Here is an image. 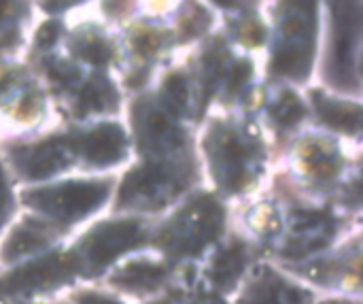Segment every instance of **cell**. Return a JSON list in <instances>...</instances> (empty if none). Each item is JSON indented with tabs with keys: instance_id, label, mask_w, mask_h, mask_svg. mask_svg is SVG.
<instances>
[{
	"instance_id": "obj_1",
	"label": "cell",
	"mask_w": 363,
	"mask_h": 304,
	"mask_svg": "<svg viewBox=\"0 0 363 304\" xmlns=\"http://www.w3.org/2000/svg\"><path fill=\"white\" fill-rule=\"evenodd\" d=\"M87 158L98 164H108L121 158L123 153V136L115 126H102L94 134H89L85 143Z\"/></svg>"
},
{
	"instance_id": "obj_2",
	"label": "cell",
	"mask_w": 363,
	"mask_h": 304,
	"mask_svg": "<svg viewBox=\"0 0 363 304\" xmlns=\"http://www.w3.org/2000/svg\"><path fill=\"white\" fill-rule=\"evenodd\" d=\"M323 117L328 124L336 126V128H345V130H355L359 124V109L351 107V104H334L328 102L321 109Z\"/></svg>"
},
{
	"instance_id": "obj_3",
	"label": "cell",
	"mask_w": 363,
	"mask_h": 304,
	"mask_svg": "<svg viewBox=\"0 0 363 304\" xmlns=\"http://www.w3.org/2000/svg\"><path fill=\"white\" fill-rule=\"evenodd\" d=\"M62 164H64V151L60 147H43L40 151H36L32 156L28 170L34 177H45Z\"/></svg>"
},
{
	"instance_id": "obj_4",
	"label": "cell",
	"mask_w": 363,
	"mask_h": 304,
	"mask_svg": "<svg viewBox=\"0 0 363 304\" xmlns=\"http://www.w3.org/2000/svg\"><path fill=\"white\" fill-rule=\"evenodd\" d=\"M277 115H279V121H283V124L296 121V119L302 115V104H300V100H298L296 96H285V98L279 102Z\"/></svg>"
},
{
	"instance_id": "obj_5",
	"label": "cell",
	"mask_w": 363,
	"mask_h": 304,
	"mask_svg": "<svg viewBox=\"0 0 363 304\" xmlns=\"http://www.w3.org/2000/svg\"><path fill=\"white\" fill-rule=\"evenodd\" d=\"M83 53H85V58H87V60H91V62H96V64L106 62V60H108V55H111L108 47H106L102 40H91V43H87Z\"/></svg>"
},
{
	"instance_id": "obj_6",
	"label": "cell",
	"mask_w": 363,
	"mask_h": 304,
	"mask_svg": "<svg viewBox=\"0 0 363 304\" xmlns=\"http://www.w3.org/2000/svg\"><path fill=\"white\" fill-rule=\"evenodd\" d=\"M168 98H170L174 104H179V107H183V104H185L187 87H185L183 79H172V81L168 83Z\"/></svg>"
},
{
	"instance_id": "obj_7",
	"label": "cell",
	"mask_w": 363,
	"mask_h": 304,
	"mask_svg": "<svg viewBox=\"0 0 363 304\" xmlns=\"http://www.w3.org/2000/svg\"><path fill=\"white\" fill-rule=\"evenodd\" d=\"M57 30H60V26H57L55 21H47V23H43V26H40L36 40H38L40 45H45V47H47V45H51V43L57 38V34H60Z\"/></svg>"
},
{
	"instance_id": "obj_8",
	"label": "cell",
	"mask_w": 363,
	"mask_h": 304,
	"mask_svg": "<svg viewBox=\"0 0 363 304\" xmlns=\"http://www.w3.org/2000/svg\"><path fill=\"white\" fill-rule=\"evenodd\" d=\"M13 9V0H0V19H4Z\"/></svg>"
},
{
	"instance_id": "obj_9",
	"label": "cell",
	"mask_w": 363,
	"mask_h": 304,
	"mask_svg": "<svg viewBox=\"0 0 363 304\" xmlns=\"http://www.w3.org/2000/svg\"><path fill=\"white\" fill-rule=\"evenodd\" d=\"M213 2L219 4V6H225V9H232V6L238 4V0H213Z\"/></svg>"
}]
</instances>
